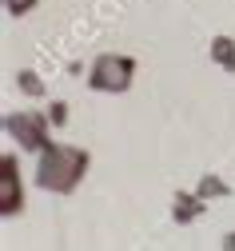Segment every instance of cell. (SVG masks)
Listing matches in <instances>:
<instances>
[{"label": "cell", "mask_w": 235, "mask_h": 251, "mask_svg": "<svg viewBox=\"0 0 235 251\" xmlns=\"http://www.w3.org/2000/svg\"><path fill=\"white\" fill-rule=\"evenodd\" d=\"M84 172H88V151L68 148V144H48L40 151V164H36V183L44 187V192L68 196V192H76V183L84 179Z\"/></svg>", "instance_id": "cell-1"}, {"label": "cell", "mask_w": 235, "mask_h": 251, "mask_svg": "<svg viewBox=\"0 0 235 251\" xmlns=\"http://www.w3.org/2000/svg\"><path fill=\"white\" fill-rule=\"evenodd\" d=\"M131 72H136V64H131L128 56H100L96 64H92L88 84L96 92H124L131 84Z\"/></svg>", "instance_id": "cell-2"}, {"label": "cell", "mask_w": 235, "mask_h": 251, "mask_svg": "<svg viewBox=\"0 0 235 251\" xmlns=\"http://www.w3.org/2000/svg\"><path fill=\"white\" fill-rule=\"evenodd\" d=\"M8 132H16V140H20V148H48V124H44V116H36V112H24V116H8Z\"/></svg>", "instance_id": "cell-3"}, {"label": "cell", "mask_w": 235, "mask_h": 251, "mask_svg": "<svg viewBox=\"0 0 235 251\" xmlns=\"http://www.w3.org/2000/svg\"><path fill=\"white\" fill-rule=\"evenodd\" d=\"M16 172H12V155L4 160V215H12L16 211Z\"/></svg>", "instance_id": "cell-4"}, {"label": "cell", "mask_w": 235, "mask_h": 251, "mask_svg": "<svg viewBox=\"0 0 235 251\" xmlns=\"http://www.w3.org/2000/svg\"><path fill=\"white\" fill-rule=\"evenodd\" d=\"M32 4H36V0H8V8H12V12H28Z\"/></svg>", "instance_id": "cell-5"}]
</instances>
